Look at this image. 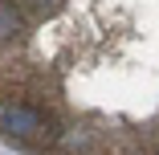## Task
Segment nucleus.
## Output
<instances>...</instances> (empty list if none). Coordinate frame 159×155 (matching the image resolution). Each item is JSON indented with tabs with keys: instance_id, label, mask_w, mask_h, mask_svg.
Masks as SVG:
<instances>
[{
	"instance_id": "nucleus-1",
	"label": "nucleus",
	"mask_w": 159,
	"mask_h": 155,
	"mask_svg": "<svg viewBox=\"0 0 159 155\" xmlns=\"http://www.w3.org/2000/svg\"><path fill=\"white\" fill-rule=\"evenodd\" d=\"M0 143L159 155V0H0Z\"/></svg>"
}]
</instances>
